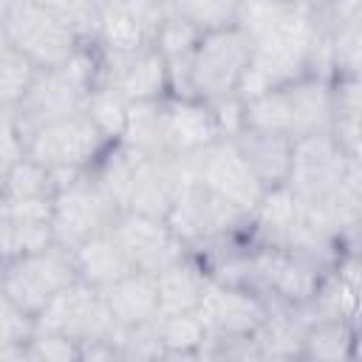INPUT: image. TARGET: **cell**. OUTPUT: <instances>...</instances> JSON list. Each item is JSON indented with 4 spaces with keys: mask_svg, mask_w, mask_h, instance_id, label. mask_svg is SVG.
<instances>
[{
    "mask_svg": "<svg viewBox=\"0 0 362 362\" xmlns=\"http://www.w3.org/2000/svg\"><path fill=\"white\" fill-rule=\"evenodd\" d=\"M246 124L288 139H303L314 133H331L334 127V82L305 74L294 82L272 88L269 93L243 102Z\"/></svg>",
    "mask_w": 362,
    "mask_h": 362,
    "instance_id": "obj_1",
    "label": "cell"
},
{
    "mask_svg": "<svg viewBox=\"0 0 362 362\" xmlns=\"http://www.w3.org/2000/svg\"><path fill=\"white\" fill-rule=\"evenodd\" d=\"M252 62V37L243 25L204 31L189 65V90L204 102L238 96L240 79Z\"/></svg>",
    "mask_w": 362,
    "mask_h": 362,
    "instance_id": "obj_2",
    "label": "cell"
},
{
    "mask_svg": "<svg viewBox=\"0 0 362 362\" xmlns=\"http://www.w3.org/2000/svg\"><path fill=\"white\" fill-rule=\"evenodd\" d=\"M119 215L122 206L105 189L93 170H85L54 192V238L68 249L93 235L110 232Z\"/></svg>",
    "mask_w": 362,
    "mask_h": 362,
    "instance_id": "obj_3",
    "label": "cell"
},
{
    "mask_svg": "<svg viewBox=\"0 0 362 362\" xmlns=\"http://www.w3.org/2000/svg\"><path fill=\"white\" fill-rule=\"evenodd\" d=\"M79 280L74 249L51 243L45 249L6 260L3 266V297L23 305L28 314H40L62 288Z\"/></svg>",
    "mask_w": 362,
    "mask_h": 362,
    "instance_id": "obj_4",
    "label": "cell"
},
{
    "mask_svg": "<svg viewBox=\"0 0 362 362\" xmlns=\"http://www.w3.org/2000/svg\"><path fill=\"white\" fill-rule=\"evenodd\" d=\"M3 40L23 51L37 68H59L65 65L85 42L68 28L57 14H51L40 0L14 6L3 11Z\"/></svg>",
    "mask_w": 362,
    "mask_h": 362,
    "instance_id": "obj_5",
    "label": "cell"
},
{
    "mask_svg": "<svg viewBox=\"0 0 362 362\" xmlns=\"http://www.w3.org/2000/svg\"><path fill=\"white\" fill-rule=\"evenodd\" d=\"M249 218H252L249 212L209 192L204 184H198V178L178 189L173 209L167 215L170 226L181 235L187 246H198V243L212 246L229 238H240L243 232H249Z\"/></svg>",
    "mask_w": 362,
    "mask_h": 362,
    "instance_id": "obj_6",
    "label": "cell"
},
{
    "mask_svg": "<svg viewBox=\"0 0 362 362\" xmlns=\"http://www.w3.org/2000/svg\"><path fill=\"white\" fill-rule=\"evenodd\" d=\"M320 266L308 263L305 257L283 249V246H260L252 243L246 252V272L243 286L257 288L269 300L286 303V305H303L314 300L322 277Z\"/></svg>",
    "mask_w": 362,
    "mask_h": 362,
    "instance_id": "obj_7",
    "label": "cell"
},
{
    "mask_svg": "<svg viewBox=\"0 0 362 362\" xmlns=\"http://www.w3.org/2000/svg\"><path fill=\"white\" fill-rule=\"evenodd\" d=\"M37 331L88 345L96 339H116L119 325L110 314L105 291L85 280H74L37 314Z\"/></svg>",
    "mask_w": 362,
    "mask_h": 362,
    "instance_id": "obj_8",
    "label": "cell"
},
{
    "mask_svg": "<svg viewBox=\"0 0 362 362\" xmlns=\"http://www.w3.org/2000/svg\"><path fill=\"white\" fill-rule=\"evenodd\" d=\"M110 144L113 141L82 110L37 127L28 139V156L48 170H93Z\"/></svg>",
    "mask_w": 362,
    "mask_h": 362,
    "instance_id": "obj_9",
    "label": "cell"
},
{
    "mask_svg": "<svg viewBox=\"0 0 362 362\" xmlns=\"http://www.w3.org/2000/svg\"><path fill=\"white\" fill-rule=\"evenodd\" d=\"M272 311V300L252 286L206 277L198 317L204 320L212 339H243L252 337Z\"/></svg>",
    "mask_w": 362,
    "mask_h": 362,
    "instance_id": "obj_10",
    "label": "cell"
},
{
    "mask_svg": "<svg viewBox=\"0 0 362 362\" xmlns=\"http://www.w3.org/2000/svg\"><path fill=\"white\" fill-rule=\"evenodd\" d=\"M348 167L351 156L342 150L334 133L303 136L294 139V156L286 184L303 204H317L345 184Z\"/></svg>",
    "mask_w": 362,
    "mask_h": 362,
    "instance_id": "obj_11",
    "label": "cell"
},
{
    "mask_svg": "<svg viewBox=\"0 0 362 362\" xmlns=\"http://www.w3.org/2000/svg\"><path fill=\"white\" fill-rule=\"evenodd\" d=\"M195 178L209 192L221 195L223 201L235 204L249 215L266 192V187L260 184V178L255 175L232 136H221L206 150L195 153Z\"/></svg>",
    "mask_w": 362,
    "mask_h": 362,
    "instance_id": "obj_12",
    "label": "cell"
},
{
    "mask_svg": "<svg viewBox=\"0 0 362 362\" xmlns=\"http://www.w3.org/2000/svg\"><path fill=\"white\" fill-rule=\"evenodd\" d=\"M113 235L136 272L158 274L189 255V246L181 240V235L170 226L167 218L122 212L113 226Z\"/></svg>",
    "mask_w": 362,
    "mask_h": 362,
    "instance_id": "obj_13",
    "label": "cell"
},
{
    "mask_svg": "<svg viewBox=\"0 0 362 362\" xmlns=\"http://www.w3.org/2000/svg\"><path fill=\"white\" fill-rule=\"evenodd\" d=\"M102 82L113 85L127 102L164 99L173 93L167 59L156 45L130 57H102Z\"/></svg>",
    "mask_w": 362,
    "mask_h": 362,
    "instance_id": "obj_14",
    "label": "cell"
},
{
    "mask_svg": "<svg viewBox=\"0 0 362 362\" xmlns=\"http://www.w3.org/2000/svg\"><path fill=\"white\" fill-rule=\"evenodd\" d=\"M221 139L209 102L198 96H164V147L167 156H195Z\"/></svg>",
    "mask_w": 362,
    "mask_h": 362,
    "instance_id": "obj_15",
    "label": "cell"
},
{
    "mask_svg": "<svg viewBox=\"0 0 362 362\" xmlns=\"http://www.w3.org/2000/svg\"><path fill=\"white\" fill-rule=\"evenodd\" d=\"M303 221V204L288 184L269 187L249 218V240L260 246H286L297 223Z\"/></svg>",
    "mask_w": 362,
    "mask_h": 362,
    "instance_id": "obj_16",
    "label": "cell"
},
{
    "mask_svg": "<svg viewBox=\"0 0 362 362\" xmlns=\"http://www.w3.org/2000/svg\"><path fill=\"white\" fill-rule=\"evenodd\" d=\"M232 139L266 189L288 181L294 139L280 136V133H269V130H257L249 124H243Z\"/></svg>",
    "mask_w": 362,
    "mask_h": 362,
    "instance_id": "obj_17",
    "label": "cell"
},
{
    "mask_svg": "<svg viewBox=\"0 0 362 362\" xmlns=\"http://www.w3.org/2000/svg\"><path fill=\"white\" fill-rule=\"evenodd\" d=\"M102 291H105V300H107L110 314L119 328H139V325L156 322L161 317L156 274L130 272Z\"/></svg>",
    "mask_w": 362,
    "mask_h": 362,
    "instance_id": "obj_18",
    "label": "cell"
},
{
    "mask_svg": "<svg viewBox=\"0 0 362 362\" xmlns=\"http://www.w3.org/2000/svg\"><path fill=\"white\" fill-rule=\"evenodd\" d=\"M74 260H76L79 280H85L96 288H107L116 280H122L124 274L136 272L133 263L127 260L122 243L116 240L113 229L93 235V238L82 240L79 246H74Z\"/></svg>",
    "mask_w": 362,
    "mask_h": 362,
    "instance_id": "obj_19",
    "label": "cell"
},
{
    "mask_svg": "<svg viewBox=\"0 0 362 362\" xmlns=\"http://www.w3.org/2000/svg\"><path fill=\"white\" fill-rule=\"evenodd\" d=\"M206 266H201L195 257H181L178 263L167 266L164 272L156 274L158 283V303L161 314H184V311H198L204 286H206Z\"/></svg>",
    "mask_w": 362,
    "mask_h": 362,
    "instance_id": "obj_20",
    "label": "cell"
},
{
    "mask_svg": "<svg viewBox=\"0 0 362 362\" xmlns=\"http://www.w3.org/2000/svg\"><path fill=\"white\" fill-rule=\"evenodd\" d=\"M141 156H167L164 147V99L130 102L127 124L119 139Z\"/></svg>",
    "mask_w": 362,
    "mask_h": 362,
    "instance_id": "obj_21",
    "label": "cell"
},
{
    "mask_svg": "<svg viewBox=\"0 0 362 362\" xmlns=\"http://www.w3.org/2000/svg\"><path fill=\"white\" fill-rule=\"evenodd\" d=\"M156 328L167 356H201L204 345L209 342V331L198 311L161 314L156 320Z\"/></svg>",
    "mask_w": 362,
    "mask_h": 362,
    "instance_id": "obj_22",
    "label": "cell"
},
{
    "mask_svg": "<svg viewBox=\"0 0 362 362\" xmlns=\"http://www.w3.org/2000/svg\"><path fill=\"white\" fill-rule=\"evenodd\" d=\"M356 325L348 320H314L303 337V356L308 359H348L354 356Z\"/></svg>",
    "mask_w": 362,
    "mask_h": 362,
    "instance_id": "obj_23",
    "label": "cell"
},
{
    "mask_svg": "<svg viewBox=\"0 0 362 362\" xmlns=\"http://www.w3.org/2000/svg\"><path fill=\"white\" fill-rule=\"evenodd\" d=\"M246 0H170V11L201 31L238 25Z\"/></svg>",
    "mask_w": 362,
    "mask_h": 362,
    "instance_id": "obj_24",
    "label": "cell"
},
{
    "mask_svg": "<svg viewBox=\"0 0 362 362\" xmlns=\"http://www.w3.org/2000/svg\"><path fill=\"white\" fill-rule=\"evenodd\" d=\"M40 71L42 68H37L23 51H17L14 45H8L3 40V48H0V99H3V107H14L28 93V88L34 85Z\"/></svg>",
    "mask_w": 362,
    "mask_h": 362,
    "instance_id": "obj_25",
    "label": "cell"
},
{
    "mask_svg": "<svg viewBox=\"0 0 362 362\" xmlns=\"http://www.w3.org/2000/svg\"><path fill=\"white\" fill-rule=\"evenodd\" d=\"M127 110H130V102L107 82H99L90 96H88V105H85V113L93 119V124L110 139V141H119L122 133H124V124H127Z\"/></svg>",
    "mask_w": 362,
    "mask_h": 362,
    "instance_id": "obj_26",
    "label": "cell"
},
{
    "mask_svg": "<svg viewBox=\"0 0 362 362\" xmlns=\"http://www.w3.org/2000/svg\"><path fill=\"white\" fill-rule=\"evenodd\" d=\"M0 240H3V260H14L20 255L57 243L51 221H8V218H0Z\"/></svg>",
    "mask_w": 362,
    "mask_h": 362,
    "instance_id": "obj_27",
    "label": "cell"
},
{
    "mask_svg": "<svg viewBox=\"0 0 362 362\" xmlns=\"http://www.w3.org/2000/svg\"><path fill=\"white\" fill-rule=\"evenodd\" d=\"M54 195V175L48 167L25 156L11 170L3 173V198H34Z\"/></svg>",
    "mask_w": 362,
    "mask_h": 362,
    "instance_id": "obj_28",
    "label": "cell"
},
{
    "mask_svg": "<svg viewBox=\"0 0 362 362\" xmlns=\"http://www.w3.org/2000/svg\"><path fill=\"white\" fill-rule=\"evenodd\" d=\"M51 14H57L68 28L76 31L82 42H96L102 8L96 0H40Z\"/></svg>",
    "mask_w": 362,
    "mask_h": 362,
    "instance_id": "obj_29",
    "label": "cell"
},
{
    "mask_svg": "<svg viewBox=\"0 0 362 362\" xmlns=\"http://www.w3.org/2000/svg\"><path fill=\"white\" fill-rule=\"evenodd\" d=\"M34 334H37V317L28 314L14 300L3 297V303H0V348L28 345Z\"/></svg>",
    "mask_w": 362,
    "mask_h": 362,
    "instance_id": "obj_30",
    "label": "cell"
},
{
    "mask_svg": "<svg viewBox=\"0 0 362 362\" xmlns=\"http://www.w3.org/2000/svg\"><path fill=\"white\" fill-rule=\"evenodd\" d=\"M25 356L28 362H71V359H82V345L59 334L37 331L25 345Z\"/></svg>",
    "mask_w": 362,
    "mask_h": 362,
    "instance_id": "obj_31",
    "label": "cell"
},
{
    "mask_svg": "<svg viewBox=\"0 0 362 362\" xmlns=\"http://www.w3.org/2000/svg\"><path fill=\"white\" fill-rule=\"evenodd\" d=\"M317 28L325 34H339L362 25V0H325L314 11Z\"/></svg>",
    "mask_w": 362,
    "mask_h": 362,
    "instance_id": "obj_32",
    "label": "cell"
},
{
    "mask_svg": "<svg viewBox=\"0 0 362 362\" xmlns=\"http://www.w3.org/2000/svg\"><path fill=\"white\" fill-rule=\"evenodd\" d=\"M331 133L337 136V141L354 161H362V105L359 107H337Z\"/></svg>",
    "mask_w": 362,
    "mask_h": 362,
    "instance_id": "obj_33",
    "label": "cell"
},
{
    "mask_svg": "<svg viewBox=\"0 0 362 362\" xmlns=\"http://www.w3.org/2000/svg\"><path fill=\"white\" fill-rule=\"evenodd\" d=\"M28 156V133L20 127V122L14 119V113L8 107H3V150H0V173L11 170L17 161H23Z\"/></svg>",
    "mask_w": 362,
    "mask_h": 362,
    "instance_id": "obj_34",
    "label": "cell"
},
{
    "mask_svg": "<svg viewBox=\"0 0 362 362\" xmlns=\"http://www.w3.org/2000/svg\"><path fill=\"white\" fill-rule=\"evenodd\" d=\"M348 175H351V181L356 184V189H359V209H356V240L362 243V161H354L351 158V170H348Z\"/></svg>",
    "mask_w": 362,
    "mask_h": 362,
    "instance_id": "obj_35",
    "label": "cell"
},
{
    "mask_svg": "<svg viewBox=\"0 0 362 362\" xmlns=\"http://www.w3.org/2000/svg\"><path fill=\"white\" fill-rule=\"evenodd\" d=\"M291 3H297L300 8H305V11H311V14H314V11H317V8H320L325 0H291Z\"/></svg>",
    "mask_w": 362,
    "mask_h": 362,
    "instance_id": "obj_36",
    "label": "cell"
},
{
    "mask_svg": "<svg viewBox=\"0 0 362 362\" xmlns=\"http://www.w3.org/2000/svg\"><path fill=\"white\" fill-rule=\"evenodd\" d=\"M99 3V8L105 11V8H113V6H127L130 0H96Z\"/></svg>",
    "mask_w": 362,
    "mask_h": 362,
    "instance_id": "obj_37",
    "label": "cell"
},
{
    "mask_svg": "<svg viewBox=\"0 0 362 362\" xmlns=\"http://www.w3.org/2000/svg\"><path fill=\"white\" fill-rule=\"evenodd\" d=\"M23 3H34V0H0V6H3V11H8V8H14V6H23Z\"/></svg>",
    "mask_w": 362,
    "mask_h": 362,
    "instance_id": "obj_38",
    "label": "cell"
},
{
    "mask_svg": "<svg viewBox=\"0 0 362 362\" xmlns=\"http://www.w3.org/2000/svg\"><path fill=\"white\" fill-rule=\"evenodd\" d=\"M266 3H291V0H266Z\"/></svg>",
    "mask_w": 362,
    "mask_h": 362,
    "instance_id": "obj_39",
    "label": "cell"
}]
</instances>
